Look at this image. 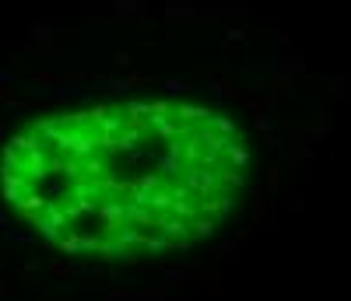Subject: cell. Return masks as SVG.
<instances>
[{
  "label": "cell",
  "mask_w": 351,
  "mask_h": 301,
  "mask_svg": "<svg viewBox=\"0 0 351 301\" xmlns=\"http://www.w3.org/2000/svg\"><path fill=\"white\" fill-rule=\"evenodd\" d=\"M232 210V193L228 189H218V193H211V196H200V214H208V218H225Z\"/></svg>",
  "instance_id": "obj_1"
},
{
  "label": "cell",
  "mask_w": 351,
  "mask_h": 301,
  "mask_svg": "<svg viewBox=\"0 0 351 301\" xmlns=\"http://www.w3.org/2000/svg\"><path fill=\"white\" fill-rule=\"evenodd\" d=\"M215 228H218V221L208 218V214H197V218L190 221V235H197V238H211Z\"/></svg>",
  "instance_id": "obj_2"
},
{
  "label": "cell",
  "mask_w": 351,
  "mask_h": 301,
  "mask_svg": "<svg viewBox=\"0 0 351 301\" xmlns=\"http://www.w3.org/2000/svg\"><path fill=\"white\" fill-rule=\"evenodd\" d=\"M211 127H215L221 137H236V123H232V119H225V116H215Z\"/></svg>",
  "instance_id": "obj_3"
}]
</instances>
